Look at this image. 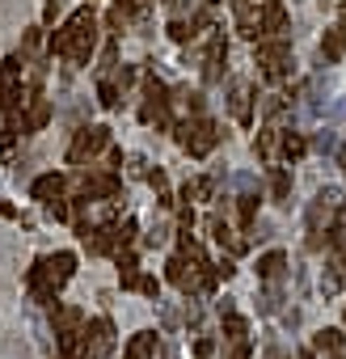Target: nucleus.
I'll list each match as a JSON object with an SVG mask.
<instances>
[{
	"mask_svg": "<svg viewBox=\"0 0 346 359\" xmlns=\"http://www.w3.org/2000/svg\"><path fill=\"white\" fill-rule=\"evenodd\" d=\"M321 51H325V60H329V64H333V60H342V51H346V30H342V26H333V30L325 34Z\"/></svg>",
	"mask_w": 346,
	"mask_h": 359,
	"instance_id": "f257e3e1",
	"label": "nucleus"
},
{
	"mask_svg": "<svg viewBox=\"0 0 346 359\" xmlns=\"http://www.w3.org/2000/svg\"><path fill=\"white\" fill-rule=\"evenodd\" d=\"M34 195H39V199L60 195V177H39V182H34Z\"/></svg>",
	"mask_w": 346,
	"mask_h": 359,
	"instance_id": "f03ea898",
	"label": "nucleus"
},
{
	"mask_svg": "<svg viewBox=\"0 0 346 359\" xmlns=\"http://www.w3.org/2000/svg\"><path fill=\"white\" fill-rule=\"evenodd\" d=\"M233 110H237L241 118L249 114V89H245V85H237V93H233Z\"/></svg>",
	"mask_w": 346,
	"mask_h": 359,
	"instance_id": "7ed1b4c3",
	"label": "nucleus"
},
{
	"mask_svg": "<svg viewBox=\"0 0 346 359\" xmlns=\"http://www.w3.org/2000/svg\"><path fill=\"white\" fill-rule=\"evenodd\" d=\"M329 118H346V97H342V102H333V110H329Z\"/></svg>",
	"mask_w": 346,
	"mask_h": 359,
	"instance_id": "20e7f679",
	"label": "nucleus"
}]
</instances>
